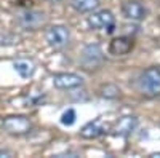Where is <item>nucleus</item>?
<instances>
[{
  "instance_id": "nucleus-12",
  "label": "nucleus",
  "mask_w": 160,
  "mask_h": 158,
  "mask_svg": "<svg viewBox=\"0 0 160 158\" xmlns=\"http://www.w3.org/2000/svg\"><path fill=\"white\" fill-rule=\"evenodd\" d=\"M13 67H15V70L22 77V78H29L34 75V70H35V65L31 59H18L15 61V64H13Z\"/></svg>"
},
{
  "instance_id": "nucleus-6",
  "label": "nucleus",
  "mask_w": 160,
  "mask_h": 158,
  "mask_svg": "<svg viewBox=\"0 0 160 158\" xmlns=\"http://www.w3.org/2000/svg\"><path fill=\"white\" fill-rule=\"evenodd\" d=\"M122 15L130 21H142L148 15V10L138 0H127L122 5Z\"/></svg>"
},
{
  "instance_id": "nucleus-9",
  "label": "nucleus",
  "mask_w": 160,
  "mask_h": 158,
  "mask_svg": "<svg viewBox=\"0 0 160 158\" xmlns=\"http://www.w3.org/2000/svg\"><path fill=\"white\" fill-rule=\"evenodd\" d=\"M104 133H108V126L102 123L101 118L88 122L87 125H83L82 129H80V136H82L83 139H96V137L102 136Z\"/></svg>"
},
{
  "instance_id": "nucleus-17",
  "label": "nucleus",
  "mask_w": 160,
  "mask_h": 158,
  "mask_svg": "<svg viewBox=\"0 0 160 158\" xmlns=\"http://www.w3.org/2000/svg\"><path fill=\"white\" fill-rule=\"evenodd\" d=\"M149 156H151V158H160V152H154V153H151Z\"/></svg>"
},
{
  "instance_id": "nucleus-10",
  "label": "nucleus",
  "mask_w": 160,
  "mask_h": 158,
  "mask_svg": "<svg viewBox=\"0 0 160 158\" xmlns=\"http://www.w3.org/2000/svg\"><path fill=\"white\" fill-rule=\"evenodd\" d=\"M43 22H45V15L42 11L31 10V11L22 13V15L19 16V24L24 29H29V31H34V29L40 27Z\"/></svg>"
},
{
  "instance_id": "nucleus-18",
  "label": "nucleus",
  "mask_w": 160,
  "mask_h": 158,
  "mask_svg": "<svg viewBox=\"0 0 160 158\" xmlns=\"http://www.w3.org/2000/svg\"><path fill=\"white\" fill-rule=\"evenodd\" d=\"M50 2H53V3H55V2H59V0H50Z\"/></svg>"
},
{
  "instance_id": "nucleus-3",
  "label": "nucleus",
  "mask_w": 160,
  "mask_h": 158,
  "mask_svg": "<svg viewBox=\"0 0 160 158\" xmlns=\"http://www.w3.org/2000/svg\"><path fill=\"white\" fill-rule=\"evenodd\" d=\"M88 26L91 29L108 31V34H112L115 29V16L112 15L111 10L93 11L91 16H88Z\"/></svg>"
},
{
  "instance_id": "nucleus-5",
  "label": "nucleus",
  "mask_w": 160,
  "mask_h": 158,
  "mask_svg": "<svg viewBox=\"0 0 160 158\" xmlns=\"http://www.w3.org/2000/svg\"><path fill=\"white\" fill-rule=\"evenodd\" d=\"M53 85L59 89H74L83 85V77L72 72H62L53 75Z\"/></svg>"
},
{
  "instance_id": "nucleus-13",
  "label": "nucleus",
  "mask_w": 160,
  "mask_h": 158,
  "mask_svg": "<svg viewBox=\"0 0 160 158\" xmlns=\"http://www.w3.org/2000/svg\"><path fill=\"white\" fill-rule=\"evenodd\" d=\"M99 0H72L71 5L78 13H93L99 7Z\"/></svg>"
},
{
  "instance_id": "nucleus-11",
  "label": "nucleus",
  "mask_w": 160,
  "mask_h": 158,
  "mask_svg": "<svg viewBox=\"0 0 160 158\" xmlns=\"http://www.w3.org/2000/svg\"><path fill=\"white\" fill-rule=\"evenodd\" d=\"M133 50V42L130 37H117L109 43V53L112 56H123Z\"/></svg>"
},
{
  "instance_id": "nucleus-1",
  "label": "nucleus",
  "mask_w": 160,
  "mask_h": 158,
  "mask_svg": "<svg viewBox=\"0 0 160 158\" xmlns=\"http://www.w3.org/2000/svg\"><path fill=\"white\" fill-rule=\"evenodd\" d=\"M138 89L146 98L160 96V69L148 67L138 77Z\"/></svg>"
},
{
  "instance_id": "nucleus-16",
  "label": "nucleus",
  "mask_w": 160,
  "mask_h": 158,
  "mask_svg": "<svg viewBox=\"0 0 160 158\" xmlns=\"http://www.w3.org/2000/svg\"><path fill=\"white\" fill-rule=\"evenodd\" d=\"M8 158V156H13V152L11 150H3V149H0V158Z\"/></svg>"
},
{
  "instance_id": "nucleus-2",
  "label": "nucleus",
  "mask_w": 160,
  "mask_h": 158,
  "mask_svg": "<svg viewBox=\"0 0 160 158\" xmlns=\"http://www.w3.org/2000/svg\"><path fill=\"white\" fill-rule=\"evenodd\" d=\"M2 128H3V131H7L8 134L24 136V134L31 133L32 122L29 120L28 117H24V115H11V117L3 118Z\"/></svg>"
},
{
  "instance_id": "nucleus-15",
  "label": "nucleus",
  "mask_w": 160,
  "mask_h": 158,
  "mask_svg": "<svg viewBox=\"0 0 160 158\" xmlns=\"http://www.w3.org/2000/svg\"><path fill=\"white\" fill-rule=\"evenodd\" d=\"M75 118H77V113L74 109H68L62 115H61V123L64 126H72L75 123Z\"/></svg>"
},
{
  "instance_id": "nucleus-7",
  "label": "nucleus",
  "mask_w": 160,
  "mask_h": 158,
  "mask_svg": "<svg viewBox=\"0 0 160 158\" xmlns=\"http://www.w3.org/2000/svg\"><path fill=\"white\" fill-rule=\"evenodd\" d=\"M136 126H138V118L133 115H127V117H122L114 125V128L111 129V134L118 136V137H128L136 129Z\"/></svg>"
},
{
  "instance_id": "nucleus-4",
  "label": "nucleus",
  "mask_w": 160,
  "mask_h": 158,
  "mask_svg": "<svg viewBox=\"0 0 160 158\" xmlns=\"http://www.w3.org/2000/svg\"><path fill=\"white\" fill-rule=\"evenodd\" d=\"M45 40L47 43L55 48V50H62L64 46H68L71 42V31L66 27V26L56 24V26H51V27L47 31L45 34Z\"/></svg>"
},
{
  "instance_id": "nucleus-8",
  "label": "nucleus",
  "mask_w": 160,
  "mask_h": 158,
  "mask_svg": "<svg viewBox=\"0 0 160 158\" xmlns=\"http://www.w3.org/2000/svg\"><path fill=\"white\" fill-rule=\"evenodd\" d=\"M102 61V51L98 43H90L82 51V64L85 67H96Z\"/></svg>"
},
{
  "instance_id": "nucleus-14",
  "label": "nucleus",
  "mask_w": 160,
  "mask_h": 158,
  "mask_svg": "<svg viewBox=\"0 0 160 158\" xmlns=\"http://www.w3.org/2000/svg\"><path fill=\"white\" fill-rule=\"evenodd\" d=\"M99 94L104 99H117L120 96V88L114 83H108V85H102L99 89Z\"/></svg>"
}]
</instances>
